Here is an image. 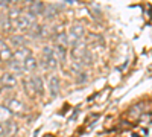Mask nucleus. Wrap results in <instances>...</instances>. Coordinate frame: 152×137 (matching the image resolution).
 Instances as JSON below:
<instances>
[{"label":"nucleus","instance_id":"obj_1","mask_svg":"<svg viewBox=\"0 0 152 137\" xmlns=\"http://www.w3.org/2000/svg\"><path fill=\"white\" fill-rule=\"evenodd\" d=\"M58 63H59V61H58V58H56V55L53 52V47L46 46L43 49V59H41L43 67L46 70H55L58 67Z\"/></svg>","mask_w":152,"mask_h":137},{"label":"nucleus","instance_id":"obj_2","mask_svg":"<svg viewBox=\"0 0 152 137\" xmlns=\"http://www.w3.org/2000/svg\"><path fill=\"white\" fill-rule=\"evenodd\" d=\"M84 34H85V29H84L82 24H81V23H75L73 26L70 28L69 34H66V35H67V43H69V46H73L75 43H78L79 40H82V38H84Z\"/></svg>","mask_w":152,"mask_h":137},{"label":"nucleus","instance_id":"obj_3","mask_svg":"<svg viewBox=\"0 0 152 137\" xmlns=\"http://www.w3.org/2000/svg\"><path fill=\"white\" fill-rule=\"evenodd\" d=\"M35 24V17L34 15H31L29 12H21L20 14V17H18V20H17V26H15V29H20V31H29L32 26Z\"/></svg>","mask_w":152,"mask_h":137},{"label":"nucleus","instance_id":"obj_4","mask_svg":"<svg viewBox=\"0 0 152 137\" xmlns=\"http://www.w3.org/2000/svg\"><path fill=\"white\" fill-rule=\"evenodd\" d=\"M32 52H31V49L26 47V46H23V47H17L14 52H12V56L11 59H14V61H18V63H23L24 59H26L28 56H31Z\"/></svg>","mask_w":152,"mask_h":137},{"label":"nucleus","instance_id":"obj_5","mask_svg":"<svg viewBox=\"0 0 152 137\" xmlns=\"http://www.w3.org/2000/svg\"><path fill=\"white\" fill-rule=\"evenodd\" d=\"M87 53V49H85V44H84V40H79L78 43H75L72 46V55L75 58V61H81V58Z\"/></svg>","mask_w":152,"mask_h":137},{"label":"nucleus","instance_id":"obj_6","mask_svg":"<svg viewBox=\"0 0 152 137\" xmlns=\"http://www.w3.org/2000/svg\"><path fill=\"white\" fill-rule=\"evenodd\" d=\"M6 108L11 111L12 114H21V113H23V110H24V105L18 101V99L12 97V99H9V101H8Z\"/></svg>","mask_w":152,"mask_h":137},{"label":"nucleus","instance_id":"obj_7","mask_svg":"<svg viewBox=\"0 0 152 137\" xmlns=\"http://www.w3.org/2000/svg\"><path fill=\"white\" fill-rule=\"evenodd\" d=\"M11 56H12V51L6 41H0V61L2 63H8L11 61Z\"/></svg>","mask_w":152,"mask_h":137},{"label":"nucleus","instance_id":"obj_8","mask_svg":"<svg viewBox=\"0 0 152 137\" xmlns=\"http://www.w3.org/2000/svg\"><path fill=\"white\" fill-rule=\"evenodd\" d=\"M61 90V84H59V78L58 76H52L49 79V93L52 97H56L59 95Z\"/></svg>","mask_w":152,"mask_h":137},{"label":"nucleus","instance_id":"obj_9","mask_svg":"<svg viewBox=\"0 0 152 137\" xmlns=\"http://www.w3.org/2000/svg\"><path fill=\"white\" fill-rule=\"evenodd\" d=\"M0 82H2L3 87H15L17 76H15L14 73H11V72H5L2 75V78H0Z\"/></svg>","mask_w":152,"mask_h":137},{"label":"nucleus","instance_id":"obj_10","mask_svg":"<svg viewBox=\"0 0 152 137\" xmlns=\"http://www.w3.org/2000/svg\"><path fill=\"white\" fill-rule=\"evenodd\" d=\"M31 81H32V85H34L35 95H43V93H44L43 78H41V76H31Z\"/></svg>","mask_w":152,"mask_h":137},{"label":"nucleus","instance_id":"obj_11","mask_svg":"<svg viewBox=\"0 0 152 137\" xmlns=\"http://www.w3.org/2000/svg\"><path fill=\"white\" fill-rule=\"evenodd\" d=\"M8 69H9V72L11 73H24L26 70H24V66H23V63H18V61H14V59H11V61H8Z\"/></svg>","mask_w":152,"mask_h":137},{"label":"nucleus","instance_id":"obj_12","mask_svg":"<svg viewBox=\"0 0 152 137\" xmlns=\"http://www.w3.org/2000/svg\"><path fill=\"white\" fill-rule=\"evenodd\" d=\"M23 66H24V70L26 72H34V70L38 69V61H37V58H34L31 55V56H28L26 59L23 61Z\"/></svg>","mask_w":152,"mask_h":137},{"label":"nucleus","instance_id":"obj_13","mask_svg":"<svg viewBox=\"0 0 152 137\" xmlns=\"http://www.w3.org/2000/svg\"><path fill=\"white\" fill-rule=\"evenodd\" d=\"M12 119V113L6 108V105H0V123H5Z\"/></svg>","mask_w":152,"mask_h":137},{"label":"nucleus","instance_id":"obj_14","mask_svg":"<svg viewBox=\"0 0 152 137\" xmlns=\"http://www.w3.org/2000/svg\"><path fill=\"white\" fill-rule=\"evenodd\" d=\"M59 8L58 6H46L44 8V12H43V15L46 17V18H53V17H56L58 14H59V11H58Z\"/></svg>","mask_w":152,"mask_h":137},{"label":"nucleus","instance_id":"obj_15","mask_svg":"<svg viewBox=\"0 0 152 137\" xmlns=\"http://www.w3.org/2000/svg\"><path fill=\"white\" fill-rule=\"evenodd\" d=\"M11 43H12V47H23L24 46V37H21V35H12L11 37Z\"/></svg>","mask_w":152,"mask_h":137},{"label":"nucleus","instance_id":"obj_16","mask_svg":"<svg viewBox=\"0 0 152 137\" xmlns=\"http://www.w3.org/2000/svg\"><path fill=\"white\" fill-rule=\"evenodd\" d=\"M3 125H5V131H6V134H14V133L17 131V125H15V122H12V119L8 120V122H5Z\"/></svg>","mask_w":152,"mask_h":137},{"label":"nucleus","instance_id":"obj_17","mask_svg":"<svg viewBox=\"0 0 152 137\" xmlns=\"http://www.w3.org/2000/svg\"><path fill=\"white\" fill-rule=\"evenodd\" d=\"M23 87L26 89V92H28V95L29 96H35V92H34V85H32V81H31V78H26L23 81Z\"/></svg>","mask_w":152,"mask_h":137},{"label":"nucleus","instance_id":"obj_18","mask_svg":"<svg viewBox=\"0 0 152 137\" xmlns=\"http://www.w3.org/2000/svg\"><path fill=\"white\" fill-rule=\"evenodd\" d=\"M3 136H6V131H5V125H3V123H0V137H3Z\"/></svg>","mask_w":152,"mask_h":137}]
</instances>
